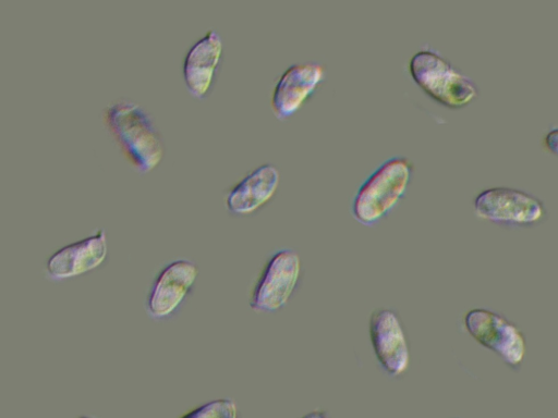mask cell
Masks as SVG:
<instances>
[{
    "label": "cell",
    "mask_w": 558,
    "mask_h": 418,
    "mask_svg": "<svg viewBox=\"0 0 558 418\" xmlns=\"http://www.w3.org/2000/svg\"><path fill=\"white\" fill-rule=\"evenodd\" d=\"M102 121L136 172H150L160 163L163 140L154 119L141 104L128 98L116 99L104 108Z\"/></svg>",
    "instance_id": "6da1fadb"
},
{
    "label": "cell",
    "mask_w": 558,
    "mask_h": 418,
    "mask_svg": "<svg viewBox=\"0 0 558 418\" xmlns=\"http://www.w3.org/2000/svg\"><path fill=\"white\" fill-rule=\"evenodd\" d=\"M408 70L429 98L449 109H461L478 96L476 83L429 45L411 56Z\"/></svg>",
    "instance_id": "7a4b0ae2"
},
{
    "label": "cell",
    "mask_w": 558,
    "mask_h": 418,
    "mask_svg": "<svg viewBox=\"0 0 558 418\" xmlns=\"http://www.w3.org/2000/svg\"><path fill=\"white\" fill-rule=\"evenodd\" d=\"M413 168V162L404 156L383 161L363 181L352 199L354 220L371 226L385 218L404 196Z\"/></svg>",
    "instance_id": "3957f363"
},
{
    "label": "cell",
    "mask_w": 558,
    "mask_h": 418,
    "mask_svg": "<svg viewBox=\"0 0 558 418\" xmlns=\"http://www.w3.org/2000/svg\"><path fill=\"white\" fill-rule=\"evenodd\" d=\"M473 206L480 219L508 228L533 226L546 217L541 199L525 190L507 186L481 190Z\"/></svg>",
    "instance_id": "277c9868"
},
{
    "label": "cell",
    "mask_w": 558,
    "mask_h": 418,
    "mask_svg": "<svg viewBox=\"0 0 558 418\" xmlns=\"http://www.w3.org/2000/svg\"><path fill=\"white\" fill-rule=\"evenodd\" d=\"M468 333L483 347L495 353L508 367L519 368L526 354L522 331L500 314L474 308L464 316Z\"/></svg>",
    "instance_id": "5b68a950"
},
{
    "label": "cell",
    "mask_w": 558,
    "mask_h": 418,
    "mask_svg": "<svg viewBox=\"0 0 558 418\" xmlns=\"http://www.w3.org/2000/svg\"><path fill=\"white\" fill-rule=\"evenodd\" d=\"M301 273L299 254L290 248L274 253L256 280L250 307L256 312H274L283 307L291 297Z\"/></svg>",
    "instance_id": "8992f818"
},
{
    "label": "cell",
    "mask_w": 558,
    "mask_h": 418,
    "mask_svg": "<svg viewBox=\"0 0 558 418\" xmlns=\"http://www.w3.org/2000/svg\"><path fill=\"white\" fill-rule=\"evenodd\" d=\"M198 275V267L187 259H175L156 274L145 299L149 318L161 321L171 317L185 300Z\"/></svg>",
    "instance_id": "52a82bcc"
},
{
    "label": "cell",
    "mask_w": 558,
    "mask_h": 418,
    "mask_svg": "<svg viewBox=\"0 0 558 418\" xmlns=\"http://www.w3.org/2000/svg\"><path fill=\"white\" fill-rule=\"evenodd\" d=\"M368 334L381 369L392 377L402 374L408 369L410 354L398 315L388 308L374 310L368 320Z\"/></svg>",
    "instance_id": "ba28073f"
},
{
    "label": "cell",
    "mask_w": 558,
    "mask_h": 418,
    "mask_svg": "<svg viewBox=\"0 0 558 418\" xmlns=\"http://www.w3.org/2000/svg\"><path fill=\"white\" fill-rule=\"evenodd\" d=\"M325 65L318 61L296 62L278 77L270 107L274 115L284 120L293 115L316 90L325 76Z\"/></svg>",
    "instance_id": "9c48e42d"
},
{
    "label": "cell",
    "mask_w": 558,
    "mask_h": 418,
    "mask_svg": "<svg viewBox=\"0 0 558 418\" xmlns=\"http://www.w3.org/2000/svg\"><path fill=\"white\" fill-rule=\"evenodd\" d=\"M223 41L220 34L208 29L186 51L182 73L189 93L196 98L208 95L221 63Z\"/></svg>",
    "instance_id": "30bf717a"
},
{
    "label": "cell",
    "mask_w": 558,
    "mask_h": 418,
    "mask_svg": "<svg viewBox=\"0 0 558 418\" xmlns=\"http://www.w3.org/2000/svg\"><path fill=\"white\" fill-rule=\"evenodd\" d=\"M108 254L107 236L102 229L68 244L47 260L46 274L54 281L68 280L99 267Z\"/></svg>",
    "instance_id": "8fae6325"
},
{
    "label": "cell",
    "mask_w": 558,
    "mask_h": 418,
    "mask_svg": "<svg viewBox=\"0 0 558 418\" xmlns=\"http://www.w3.org/2000/svg\"><path fill=\"white\" fill-rule=\"evenodd\" d=\"M280 180L275 164L263 163L232 185L225 197L227 210L235 216L250 214L275 195Z\"/></svg>",
    "instance_id": "7c38bea8"
},
{
    "label": "cell",
    "mask_w": 558,
    "mask_h": 418,
    "mask_svg": "<svg viewBox=\"0 0 558 418\" xmlns=\"http://www.w3.org/2000/svg\"><path fill=\"white\" fill-rule=\"evenodd\" d=\"M179 418H238V405L232 398H217L189 410Z\"/></svg>",
    "instance_id": "4fadbf2b"
},
{
    "label": "cell",
    "mask_w": 558,
    "mask_h": 418,
    "mask_svg": "<svg viewBox=\"0 0 558 418\" xmlns=\"http://www.w3.org/2000/svg\"><path fill=\"white\" fill-rule=\"evenodd\" d=\"M544 147L558 157V125L550 127L543 138Z\"/></svg>",
    "instance_id": "5bb4252c"
},
{
    "label": "cell",
    "mask_w": 558,
    "mask_h": 418,
    "mask_svg": "<svg viewBox=\"0 0 558 418\" xmlns=\"http://www.w3.org/2000/svg\"><path fill=\"white\" fill-rule=\"evenodd\" d=\"M301 418H328V417L324 410L315 409V410H312V411L303 415Z\"/></svg>",
    "instance_id": "9a60e30c"
},
{
    "label": "cell",
    "mask_w": 558,
    "mask_h": 418,
    "mask_svg": "<svg viewBox=\"0 0 558 418\" xmlns=\"http://www.w3.org/2000/svg\"><path fill=\"white\" fill-rule=\"evenodd\" d=\"M78 418H95V417H90V416H81Z\"/></svg>",
    "instance_id": "2e32d148"
}]
</instances>
